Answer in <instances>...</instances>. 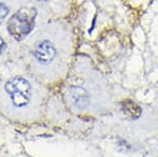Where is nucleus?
<instances>
[{"label":"nucleus","instance_id":"1","mask_svg":"<svg viewBox=\"0 0 158 157\" xmlns=\"http://www.w3.org/2000/svg\"><path fill=\"white\" fill-rule=\"evenodd\" d=\"M36 102V92L27 78L16 76L0 85V111L12 119L31 118Z\"/></svg>","mask_w":158,"mask_h":157},{"label":"nucleus","instance_id":"2","mask_svg":"<svg viewBox=\"0 0 158 157\" xmlns=\"http://www.w3.org/2000/svg\"><path fill=\"white\" fill-rule=\"evenodd\" d=\"M35 17L36 11L33 9H20L17 11L7 22V31L10 35L17 41H21L32 32Z\"/></svg>","mask_w":158,"mask_h":157},{"label":"nucleus","instance_id":"3","mask_svg":"<svg viewBox=\"0 0 158 157\" xmlns=\"http://www.w3.org/2000/svg\"><path fill=\"white\" fill-rule=\"evenodd\" d=\"M32 59L40 67H49L57 57V49L52 41L43 39L36 41L31 50Z\"/></svg>","mask_w":158,"mask_h":157},{"label":"nucleus","instance_id":"4","mask_svg":"<svg viewBox=\"0 0 158 157\" xmlns=\"http://www.w3.org/2000/svg\"><path fill=\"white\" fill-rule=\"evenodd\" d=\"M70 96L74 105L80 110L85 109L90 103V98H89L88 93L81 87H73L70 91Z\"/></svg>","mask_w":158,"mask_h":157},{"label":"nucleus","instance_id":"5","mask_svg":"<svg viewBox=\"0 0 158 157\" xmlns=\"http://www.w3.org/2000/svg\"><path fill=\"white\" fill-rule=\"evenodd\" d=\"M122 110H123V112L127 115L130 116L131 118H134V119L139 118L140 115H141V109H140V107L131 100H126L122 102Z\"/></svg>","mask_w":158,"mask_h":157},{"label":"nucleus","instance_id":"6","mask_svg":"<svg viewBox=\"0 0 158 157\" xmlns=\"http://www.w3.org/2000/svg\"><path fill=\"white\" fill-rule=\"evenodd\" d=\"M9 14V9L3 3H0V20L4 19Z\"/></svg>","mask_w":158,"mask_h":157},{"label":"nucleus","instance_id":"7","mask_svg":"<svg viewBox=\"0 0 158 157\" xmlns=\"http://www.w3.org/2000/svg\"><path fill=\"white\" fill-rule=\"evenodd\" d=\"M4 49H6V43H4V41H3V39L1 38V36H0V54L3 52Z\"/></svg>","mask_w":158,"mask_h":157},{"label":"nucleus","instance_id":"8","mask_svg":"<svg viewBox=\"0 0 158 157\" xmlns=\"http://www.w3.org/2000/svg\"><path fill=\"white\" fill-rule=\"evenodd\" d=\"M43 1H45V0H43Z\"/></svg>","mask_w":158,"mask_h":157}]
</instances>
